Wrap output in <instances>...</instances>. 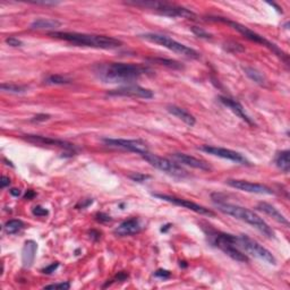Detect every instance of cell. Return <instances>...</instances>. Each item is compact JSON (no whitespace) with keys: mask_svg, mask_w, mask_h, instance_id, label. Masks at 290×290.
<instances>
[{"mask_svg":"<svg viewBox=\"0 0 290 290\" xmlns=\"http://www.w3.org/2000/svg\"><path fill=\"white\" fill-rule=\"evenodd\" d=\"M94 73L98 78L105 83H132L146 74L152 73V70L137 64L108 62L98 65Z\"/></svg>","mask_w":290,"mask_h":290,"instance_id":"6da1fadb","label":"cell"},{"mask_svg":"<svg viewBox=\"0 0 290 290\" xmlns=\"http://www.w3.org/2000/svg\"><path fill=\"white\" fill-rule=\"evenodd\" d=\"M213 202L216 203L217 208L220 212L227 214V216L233 217L235 219L246 222V224L254 227V228L257 229L261 234L264 235L267 238L275 237L274 231L272 230L271 227L267 225L260 216H257L255 212H253L246 208L239 207V205L224 202V201L221 200H214Z\"/></svg>","mask_w":290,"mask_h":290,"instance_id":"7a4b0ae2","label":"cell"},{"mask_svg":"<svg viewBox=\"0 0 290 290\" xmlns=\"http://www.w3.org/2000/svg\"><path fill=\"white\" fill-rule=\"evenodd\" d=\"M49 35L55 39L64 40L69 43L76 44V46L90 47L96 49H117L123 46V42L118 39L106 37V35H95L77 32H50Z\"/></svg>","mask_w":290,"mask_h":290,"instance_id":"3957f363","label":"cell"},{"mask_svg":"<svg viewBox=\"0 0 290 290\" xmlns=\"http://www.w3.org/2000/svg\"><path fill=\"white\" fill-rule=\"evenodd\" d=\"M209 236L214 246L221 249L222 252L233 258V260L242 263H247L249 261L246 254L238 247L237 236L220 233V231H213Z\"/></svg>","mask_w":290,"mask_h":290,"instance_id":"277c9868","label":"cell"},{"mask_svg":"<svg viewBox=\"0 0 290 290\" xmlns=\"http://www.w3.org/2000/svg\"><path fill=\"white\" fill-rule=\"evenodd\" d=\"M127 4L128 5L137 7L149 8V10H152L159 15L173 17V19H175V17H180V19H187V20L196 19V14L194 12L187 10L185 7L175 5V4L161 3V2H133Z\"/></svg>","mask_w":290,"mask_h":290,"instance_id":"5b68a950","label":"cell"},{"mask_svg":"<svg viewBox=\"0 0 290 290\" xmlns=\"http://www.w3.org/2000/svg\"><path fill=\"white\" fill-rule=\"evenodd\" d=\"M141 37L143 39H145L146 41H150L155 44H159V46L164 47L171 50L173 52L178 53V55H181L187 58H191V59H199L201 57L200 52H198L193 48H189L182 44L180 42L176 41V40L171 39L170 37H167V35L163 34H158V33H145L142 34Z\"/></svg>","mask_w":290,"mask_h":290,"instance_id":"8992f818","label":"cell"},{"mask_svg":"<svg viewBox=\"0 0 290 290\" xmlns=\"http://www.w3.org/2000/svg\"><path fill=\"white\" fill-rule=\"evenodd\" d=\"M210 20H212V21H219V22H222V23L228 24V25L231 26V28H233L234 30L237 31V32H239L240 34H243L245 38L249 40V41H253V42H255V43L263 44V46L267 47V48L270 49V50H272L274 53H276V55H278L279 57L283 58L285 62H288V56L285 55V53H284L282 50H280V49H279L278 47H276L275 44L271 43L270 41H267V40L263 38L262 35L257 34L256 32H254V31H252L251 29H248L247 26H245V25H243V24H239V23H237V22H233V21L226 20V19H224V17H210Z\"/></svg>","mask_w":290,"mask_h":290,"instance_id":"52a82bcc","label":"cell"},{"mask_svg":"<svg viewBox=\"0 0 290 290\" xmlns=\"http://www.w3.org/2000/svg\"><path fill=\"white\" fill-rule=\"evenodd\" d=\"M237 244L240 249H243L245 253L249 254V255L256 257L261 261H264L267 264H276V260L273 256V254H272L269 249L263 247L256 240L249 238L248 236H237Z\"/></svg>","mask_w":290,"mask_h":290,"instance_id":"ba28073f","label":"cell"},{"mask_svg":"<svg viewBox=\"0 0 290 290\" xmlns=\"http://www.w3.org/2000/svg\"><path fill=\"white\" fill-rule=\"evenodd\" d=\"M142 157L146 162L150 163L151 166L154 167L155 169L166 172L172 177L185 178L188 176V173H187V171L180 166V164H178V162L171 161V160H169L167 158L159 157V155L150 152L143 154Z\"/></svg>","mask_w":290,"mask_h":290,"instance_id":"9c48e42d","label":"cell"},{"mask_svg":"<svg viewBox=\"0 0 290 290\" xmlns=\"http://www.w3.org/2000/svg\"><path fill=\"white\" fill-rule=\"evenodd\" d=\"M102 142L113 149H120L143 155L149 152V146L142 140H125V138H104Z\"/></svg>","mask_w":290,"mask_h":290,"instance_id":"30bf717a","label":"cell"},{"mask_svg":"<svg viewBox=\"0 0 290 290\" xmlns=\"http://www.w3.org/2000/svg\"><path fill=\"white\" fill-rule=\"evenodd\" d=\"M153 196L158 198L162 201H166V202H169L171 204H175L177 207H182L187 210H190L198 214H202V216H207V217H214L216 214L212 212L211 210H209L207 208L202 207L195 202H191L189 200H185V199H179L176 198V196H171V195H166V194H153Z\"/></svg>","mask_w":290,"mask_h":290,"instance_id":"8fae6325","label":"cell"},{"mask_svg":"<svg viewBox=\"0 0 290 290\" xmlns=\"http://www.w3.org/2000/svg\"><path fill=\"white\" fill-rule=\"evenodd\" d=\"M201 150L209 154L214 155V157L229 160V161L244 164V166H251V162H249L242 153L236 152V151L234 150L219 148V146H211V145H203L202 148H201Z\"/></svg>","mask_w":290,"mask_h":290,"instance_id":"7c38bea8","label":"cell"},{"mask_svg":"<svg viewBox=\"0 0 290 290\" xmlns=\"http://www.w3.org/2000/svg\"><path fill=\"white\" fill-rule=\"evenodd\" d=\"M227 184L233 188L246 191V193L253 194H261V195H272L274 193L270 187L262 184H256V182H251L247 180H240V179H229L227 180Z\"/></svg>","mask_w":290,"mask_h":290,"instance_id":"4fadbf2b","label":"cell"},{"mask_svg":"<svg viewBox=\"0 0 290 290\" xmlns=\"http://www.w3.org/2000/svg\"><path fill=\"white\" fill-rule=\"evenodd\" d=\"M110 96H129V98H142V99H152L153 92L149 88L140 85H127L108 92Z\"/></svg>","mask_w":290,"mask_h":290,"instance_id":"5bb4252c","label":"cell"},{"mask_svg":"<svg viewBox=\"0 0 290 290\" xmlns=\"http://www.w3.org/2000/svg\"><path fill=\"white\" fill-rule=\"evenodd\" d=\"M23 138L25 141H28L30 143H33V144H40V145H51V146H58V148L74 151L75 146L70 143L62 141V140H57V138H51L48 136H41V135H24Z\"/></svg>","mask_w":290,"mask_h":290,"instance_id":"9a60e30c","label":"cell"},{"mask_svg":"<svg viewBox=\"0 0 290 290\" xmlns=\"http://www.w3.org/2000/svg\"><path fill=\"white\" fill-rule=\"evenodd\" d=\"M171 155L178 163L185 164V166H188V167L194 168V169H199V170H202V171L212 170V168L210 167L209 163L203 161V160H200L195 157H191V155H189V154L173 153Z\"/></svg>","mask_w":290,"mask_h":290,"instance_id":"2e32d148","label":"cell"},{"mask_svg":"<svg viewBox=\"0 0 290 290\" xmlns=\"http://www.w3.org/2000/svg\"><path fill=\"white\" fill-rule=\"evenodd\" d=\"M219 101L221 102L222 105L225 107H227L229 110L233 111V113L237 116L238 118H240L248 125H251V126H254V122L251 119V117L246 114V111H245L244 107L239 104L238 101H236L234 99H230V98H227V96H219Z\"/></svg>","mask_w":290,"mask_h":290,"instance_id":"e0dca14e","label":"cell"},{"mask_svg":"<svg viewBox=\"0 0 290 290\" xmlns=\"http://www.w3.org/2000/svg\"><path fill=\"white\" fill-rule=\"evenodd\" d=\"M142 230L141 222L136 218H132L120 224L117 228L115 229V235L118 237H127V236H132L138 234Z\"/></svg>","mask_w":290,"mask_h":290,"instance_id":"ac0fdd59","label":"cell"},{"mask_svg":"<svg viewBox=\"0 0 290 290\" xmlns=\"http://www.w3.org/2000/svg\"><path fill=\"white\" fill-rule=\"evenodd\" d=\"M257 210L258 211L267 214V216L271 217L272 219L275 220L276 222H279V224L289 226V221L287 220V218H285L278 209H275L273 205H271L266 202H261L257 204Z\"/></svg>","mask_w":290,"mask_h":290,"instance_id":"d6986e66","label":"cell"},{"mask_svg":"<svg viewBox=\"0 0 290 290\" xmlns=\"http://www.w3.org/2000/svg\"><path fill=\"white\" fill-rule=\"evenodd\" d=\"M38 251V244L34 240L25 242L23 251H22V263L24 267H31L35 260V254Z\"/></svg>","mask_w":290,"mask_h":290,"instance_id":"ffe728a7","label":"cell"},{"mask_svg":"<svg viewBox=\"0 0 290 290\" xmlns=\"http://www.w3.org/2000/svg\"><path fill=\"white\" fill-rule=\"evenodd\" d=\"M167 110L172 116H175V117H177L178 119H180L181 122H184L186 125H188V126H190V127H193L194 125L196 124V119H195L194 116L190 115L187 110L180 108V107L168 106Z\"/></svg>","mask_w":290,"mask_h":290,"instance_id":"44dd1931","label":"cell"},{"mask_svg":"<svg viewBox=\"0 0 290 290\" xmlns=\"http://www.w3.org/2000/svg\"><path fill=\"white\" fill-rule=\"evenodd\" d=\"M61 23L57 20L51 19H38L31 23V29L33 30H51L55 32L57 28H59Z\"/></svg>","mask_w":290,"mask_h":290,"instance_id":"7402d4cb","label":"cell"},{"mask_svg":"<svg viewBox=\"0 0 290 290\" xmlns=\"http://www.w3.org/2000/svg\"><path fill=\"white\" fill-rule=\"evenodd\" d=\"M289 151L288 150H284V151H281L278 154H276L275 157V166L278 167L281 171L283 172H289L290 170V161H289Z\"/></svg>","mask_w":290,"mask_h":290,"instance_id":"603a6c76","label":"cell"},{"mask_svg":"<svg viewBox=\"0 0 290 290\" xmlns=\"http://www.w3.org/2000/svg\"><path fill=\"white\" fill-rule=\"evenodd\" d=\"M244 71H245V74L247 75L248 78H251L253 82H255L256 84H258V85H261V86L266 85L267 81L261 71L253 68V67H246V68H244Z\"/></svg>","mask_w":290,"mask_h":290,"instance_id":"cb8c5ba5","label":"cell"},{"mask_svg":"<svg viewBox=\"0 0 290 290\" xmlns=\"http://www.w3.org/2000/svg\"><path fill=\"white\" fill-rule=\"evenodd\" d=\"M24 224L22 220L19 219H13V220H8L5 226H4V229H5L6 234L8 235H15L23 229Z\"/></svg>","mask_w":290,"mask_h":290,"instance_id":"d4e9b609","label":"cell"},{"mask_svg":"<svg viewBox=\"0 0 290 290\" xmlns=\"http://www.w3.org/2000/svg\"><path fill=\"white\" fill-rule=\"evenodd\" d=\"M2 90L4 92L8 93H14V94H22V93H25L28 91V87L23 85H19V84L14 83H3L2 84Z\"/></svg>","mask_w":290,"mask_h":290,"instance_id":"484cf974","label":"cell"},{"mask_svg":"<svg viewBox=\"0 0 290 290\" xmlns=\"http://www.w3.org/2000/svg\"><path fill=\"white\" fill-rule=\"evenodd\" d=\"M44 83L49 84V85H66V84L70 83V79L61 76V75H51V76L44 79Z\"/></svg>","mask_w":290,"mask_h":290,"instance_id":"4316f807","label":"cell"},{"mask_svg":"<svg viewBox=\"0 0 290 290\" xmlns=\"http://www.w3.org/2000/svg\"><path fill=\"white\" fill-rule=\"evenodd\" d=\"M149 60L152 61V62H155V64L167 66V67H169V68H172V69L182 68V65L180 64V62L171 60V59H163V58H152V59H149Z\"/></svg>","mask_w":290,"mask_h":290,"instance_id":"83f0119b","label":"cell"},{"mask_svg":"<svg viewBox=\"0 0 290 290\" xmlns=\"http://www.w3.org/2000/svg\"><path fill=\"white\" fill-rule=\"evenodd\" d=\"M191 32H193L196 37H199V38L207 39V40L212 39V35L209 32H207L205 30H203L202 28H196V26H194V28H191Z\"/></svg>","mask_w":290,"mask_h":290,"instance_id":"f1b7e54d","label":"cell"},{"mask_svg":"<svg viewBox=\"0 0 290 290\" xmlns=\"http://www.w3.org/2000/svg\"><path fill=\"white\" fill-rule=\"evenodd\" d=\"M44 289H59V290H68L70 288L69 282H57L52 284H47L43 287Z\"/></svg>","mask_w":290,"mask_h":290,"instance_id":"f546056e","label":"cell"},{"mask_svg":"<svg viewBox=\"0 0 290 290\" xmlns=\"http://www.w3.org/2000/svg\"><path fill=\"white\" fill-rule=\"evenodd\" d=\"M32 213L35 217H47L49 214V211L46 208L41 207V205H37V207L33 208Z\"/></svg>","mask_w":290,"mask_h":290,"instance_id":"4dcf8cb0","label":"cell"},{"mask_svg":"<svg viewBox=\"0 0 290 290\" xmlns=\"http://www.w3.org/2000/svg\"><path fill=\"white\" fill-rule=\"evenodd\" d=\"M129 178L136 182H143V181L150 179L151 177L149 175H143V173H133V175L129 176Z\"/></svg>","mask_w":290,"mask_h":290,"instance_id":"1f68e13d","label":"cell"},{"mask_svg":"<svg viewBox=\"0 0 290 290\" xmlns=\"http://www.w3.org/2000/svg\"><path fill=\"white\" fill-rule=\"evenodd\" d=\"M5 42H6L10 47H14V48H16V47H22V46H23V42H22L21 40L14 38V37L7 38V39L5 40Z\"/></svg>","mask_w":290,"mask_h":290,"instance_id":"d6a6232c","label":"cell"},{"mask_svg":"<svg viewBox=\"0 0 290 290\" xmlns=\"http://www.w3.org/2000/svg\"><path fill=\"white\" fill-rule=\"evenodd\" d=\"M58 266H59V263H58V262L52 263V264H50L49 266L44 267V269L42 270V273H44V274H51V273H53V272H55V271L58 269Z\"/></svg>","mask_w":290,"mask_h":290,"instance_id":"836d02e7","label":"cell"},{"mask_svg":"<svg viewBox=\"0 0 290 290\" xmlns=\"http://www.w3.org/2000/svg\"><path fill=\"white\" fill-rule=\"evenodd\" d=\"M154 275L157 276V278H161V279H169L171 276V273L169 272L168 270H162V269H160L158 271H155V273Z\"/></svg>","mask_w":290,"mask_h":290,"instance_id":"e575fe53","label":"cell"},{"mask_svg":"<svg viewBox=\"0 0 290 290\" xmlns=\"http://www.w3.org/2000/svg\"><path fill=\"white\" fill-rule=\"evenodd\" d=\"M50 119V116L49 115H46V114H39L37 116H34V117L31 119L32 122H37V123H40V122H46V120H49Z\"/></svg>","mask_w":290,"mask_h":290,"instance_id":"d590c367","label":"cell"},{"mask_svg":"<svg viewBox=\"0 0 290 290\" xmlns=\"http://www.w3.org/2000/svg\"><path fill=\"white\" fill-rule=\"evenodd\" d=\"M96 220L99 221V222H110L111 221V217L108 216V214H106V213H98L96 216Z\"/></svg>","mask_w":290,"mask_h":290,"instance_id":"8d00e7d4","label":"cell"},{"mask_svg":"<svg viewBox=\"0 0 290 290\" xmlns=\"http://www.w3.org/2000/svg\"><path fill=\"white\" fill-rule=\"evenodd\" d=\"M92 202H93V200H90V199L82 200L81 202H79V203L76 205V209H85V208L88 207V205L92 204Z\"/></svg>","mask_w":290,"mask_h":290,"instance_id":"74e56055","label":"cell"},{"mask_svg":"<svg viewBox=\"0 0 290 290\" xmlns=\"http://www.w3.org/2000/svg\"><path fill=\"white\" fill-rule=\"evenodd\" d=\"M11 185V179L6 176L2 177V188H6L7 186Z\"/></svg>","mask_w":290,"mask_h":290,"instance_id":"f35d334b","label":"cell"},{"mask_svg":"<svg viewBox=\"0 0 290 290\" xmlns=\"http://www.w3.org/2000/svg\"><path fill=\"white\" fill-rule=\"evenodd\" d=\"M10 193L13 195V196H15V198H19V196H21V190L19 188H12L10 190Z\"/></svg>","mask_w":290,"mask_h":290,"instance_id":"ab89813d","label":"cell"},{"mask_svg":"<svg viewBox=\"0 0 290 290\" xmlns=\"http://www.w3.org/2000/svg\"><path fill=\"white\" fill-rule=\"evenodd\" d=\"M34 196H35V193H34V191H32V190H28V193L25 194L24 199H25V200H31L32 198H34Z\"/></svg>","mask_w":290,"mask_h":290,"instance_id":"60d3db41","label":"cell"}]
</instances>
